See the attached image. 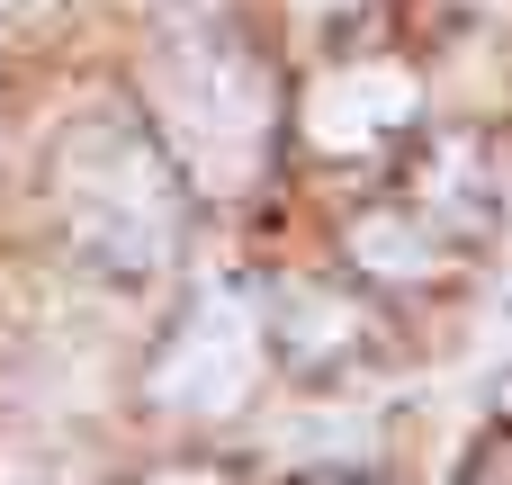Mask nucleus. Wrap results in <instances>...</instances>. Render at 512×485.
<instances>
[{
  "instance_id": "f257e3e1",
  "label": "nucleus",
  "mask_w": 512,
  "mask_h": 485,
  "mask_svg": "<svg viewBox=\"0 0 512 485\" xmlns=\"http://www.w3.org/2000/svg\"><path fill=\"white\" fill-rule=\"evenodd\" d=\"M54 198H63V225L72 243L117 270V279H153L171 261V234H180V180L171 162L126 126V117H81L54 153Z\"/></svg>"
},
{
  "instance_id": "f03ea898",
  "label": "nucleus",
  "mask_w": 512,
  "mask_h": 485,
  "mask_svg": "<svg viewBox=\"0 0 512 485\" xmlns=\"http://www.w3.org/2000/svg\"><path fill=\"white\" fill-rule=\"evenodd\" d=\"M153 117L198 189H243L270 153V63L216 27L153 45Z\"/></svg>"
},
{
  "instance_id": "7ed1b4c3",
  "label": "nucleus",
  "mask_w": 512,
  "mask_h": 485,
  "mask_svg": "<svg viewBox=\"0 0 512 485\" xmlns=\"http://www.w3.org/2000/svg\"><path fill=\"white\" fill-rule=\"evenodd\" d=\"M252 378H261V315L243 306V297H198V315L171 333V351L153 360V396L171 405V414H189V423H216V414H234L243 396H252Z\"/></svg>"
},
{
  "instance_id": "20e7f679",
  "label": "nucleus",
  "mask_w": 512,
  "mask_h": 485,
  "mask_svg": "<svg viewBox=\"0 0 512 485\" xmlns=\"http://www.w3.org/2000/svg\"><path fill=\"white\" fill-rule=\"evenodd\" d=\"M414 108H423V90H414L405 63H351V72H324V81H315V99H306V135H315L324 153L351 162V153H378L387 135H405Z\"/></svg>"
},
{
  "instance_id": "39448f33",
  "label": "nucleus",
  "mask_w": 512,
  "mask_h": 485,
  "mask_svg": "<svg viewBox=\"0 0 512 485\" xmlns=\"http://www.w3.org/2000/svg\"><path fill=\"white\" fill-rule=\"evenodd\" d=\"M360 261L369 270H387V279H432L441 270V252H432V225L423 216H360Z\"/></svg>"
},
{
  "instance_id": "423d86ee",
  "label": "nucleus",
  "mask_w": 512,
  "mask_h": 485,
  "mask_svg": "<svg viewBox=\"0 0 512 485\" xmlns=\"http://www.w3.org/2000/svg\"><path fill=\"white\" fill-rule=\"evenodd\" d=\"M288 306H297V351L306 360H324V351H342L351 342V306H333V297H315V288H288Z\"/></svg>"
},
{
  "instance_id": "0eeeda50",
  "label": "nucleus",
  "mask_w": 512,
  "mask_h": 485,
  "mask_svg": "<svg viewBox=\"0 0 512 485\" xmlns=\"http://www.w3.org/2000/svg\"><path fill=\"white\" fill-rule=\"evenodd\" d=\"M144 485H207V477H144Z\"/></svg>"
},
{
  "instance_id": "6e6552de",
  "label": "nucleus",
  "mask_w": 512,
  "mask_h": 485,
  "mask_svg": "<svg viewBox=\"0 0 512 485\" xmlns=\"http://www.w3.org/2000/svg\"><path fill=\"white\" fill-rule=\"evenodd\" d=\"M297 9H351V0H297Z\"/></svg>"
},
{
  "instance_id": "1a4fd4ad",
  "label": "nucleus",
  "mask_w": 512,
  "mask_h": 485,
  "mask_svg": "<svg viewBox=\"0 0 512 485\" xmlns=\"http://www.w3.org/2000/svg\"><path fill=\"white\" fill-rule=\"evenodd\" d=\"M333 485H351V477H333Z\"/></svg>"
},
{
  "instance_id": "9d476101",
  "label": "nucleus",
  "mask_w": 512,
  "mask_h": 485,
  "mask_svg": "<svg viewBox=\"0 0 512 485\" xmlns=\"http://www.w3.org/2000/svg\"><path fill=\"white\" fill-rule=\"evenodd\" d=\"M477 9H486V0H477Z\"/></svg>"
}]
</instances>
